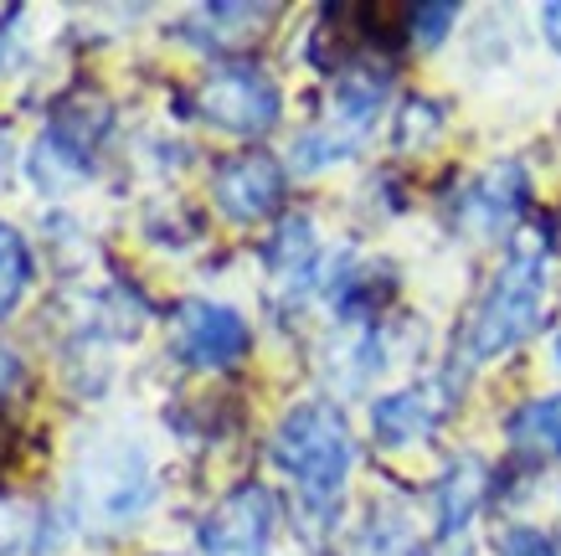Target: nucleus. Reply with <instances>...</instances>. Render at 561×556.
<instances>
[{
	"instance_id": "nucleus-1",
	"label": "nucleus",
	"mask_w": 561,
	"mask_h": 556,
	"mask_svg": "<svg viewBox=\"0 0 561 556\" xmlns=\"http://www.w3.org/2000/svg\"><path fill=\"white\" fill-rule=\"evenodd\" d=\"M273 464L294 479L299 506L314 521H330L341 510L345 479H351V464H356V439H351L345 412L330 397L294 402L273 428Z\"/></svg>"
},
{
	"instance_id": "nucleus-2",
	"label": "nucleus",
	"mask_w": 561,
	"mask_h": 556,
	"mask_svg": "<svg viewBox=\"0 0 561 556\" xmlns=\"http://www.w3.org/2000/svg\"><path fill=\"white\" fill-rule=\"evenodd\" d=\"M546 304V237H515L505 269L490 279L484 299L463 325V355L469 361H494L515 351L520 340L536 336Z\"/></svg>"
},
{
	"instance_id": "nucleus-3",
	"label": "nucleus",
	"mask_w": 561,
	"mask_h": 556,
	"mask_svg": "<svg viewBox=\"0 0 561 556\" xmlns=\"http://www.w3.org/2000/svg\"><path fill=\"white\" fill-rule=\"evenodd\" d=\"M150 458L139 443H103L72 479V510L83 525H124L150 506Z\"/></svg>"
},
{
	"instance_id": "nucleus-4",
	"label": "nucleus",
	"mask_w": 561,
	"mask_h": 556,
	"mask_svg": "<svg viewBox=\"0 0 561 556\" xmlns=\"http://www.w3.org/2000/svg\"><path fill=\"white\" fill-rule=\"evenodd\" d=\"M196 114H202L211 129H221V135L257 139L284 118V93H278V83H273L263 68H253V63H221V68H211L202 78V88H196Z\"/></svg>"
},
{
	"instance_id": "nucleus-5",
	"label": "nucleus",
	"mask_w": 561,
	"mask_h": 556,
	"mask_svg": "<svg viewBox=\"0 0 561 556\" xmlns=\"http://www.w3.org/2000/svg\"><path fill=\"white\" fill-rule=\"evenodd\" d=\"M273 525H278V500L268 485H238L227 489L217 506L202 515L196 541L206 556H268Z\"/></svg>"
},
{
	"instance_id": "nucleus-6",
	"label": "nucleus",
	"mask_w": 561,
	"mask_h": 556,
	"mask_svg": "<svg viewBox=\"0 0 561 556\" xmlns=\"http://www.w3.org/2000/svg\"><path fill=\"white\" fill-rule=\"evenodd\" d=\"M175 355L196 371H227L253 351V325L242 320L232 304L217 299H186L171 320Z\"/></svg>"
},
{
	"instance_id": "nucleus-7",
	"label": "nucleus",
	"mask_w": 561,
	"mask_h": 556,
	"mask_svg": "<svg viewBox=\"0 0 561 556\" xmlns=\"http://www.w3.org/2000/svg\"><path fill=\"white\" fill-rule=\"evenodd\" d=\"M211 202L221 206V217L232 222H263L284 206V166L268 150H242L232 160H221L211 175Z\"/></svg>"
},
{
	"instance_id": "nucleus-8",
	"label": "nucleus",
	"mask_w": 561,
	"mask_h": 556,
	"mask_svg": "<svg viewBox=\"0 0 561 556\" xmlns=\"http://www.w3.org/2000/svg\"><path fill=\"white\" fill-rule=\"evenodd\" d=\"M526 196H530V181H526V166L520 160H494L463 185L459 196V227L469 237H505L520 222L526 212Z\"/></svg>"
},
{
	"instance_id": "nucleus-9",
	"label": "nucleus",
	"mask_w": 561,
	"mask_h": 556,
	"mask_svg": "<svg viewBox=\"0 0 561 556\" xmlns=\"http://www.w3.org/2000/svg\"><path fill=\"white\" fill-rule=\"evenodd\" d=\"M454 387L448 382H423V387H402L387 392L371 402V433L381 449H408V443H423L443 428V418L454 412Z\"/></svg>"
},
{
	"instance_id": "nucleus-10",
	"label": "nucleus",
	"mask_w": 561,
	"mask_h": 556,
	"mask_svg": "<svg viewBox=\"0 0 561 556\" xmlns=\"http://www.w3.org/2000/svg\"><path fill=\"white\" fill-rule=\"evenodd\" d=\"M479 506H484V464L474 454H463L433 485V541L443 552L469 541V525H474Z\"/></svg>"
},
{
	"instance_id": "nucleus-11",
	"label": "nucleus",
	"mask_w": 561,
	"mask_h": 556,
	"mask_svg": "<svg viewBox=\"0 0 561 556\" xmlns=\"http://www.w3.org/2000/svg\"><path fill=\"white\" fill-rule=\"evenodd\" d=\"M88 160H93L88 145H78V139L62 135L57 124H47L42 139L32 145V155H26V170H32V181L42 185V191H68L72 181L88 175Z\"/></svg>"
},
{
	"instance_id": "nucleus-12",
	"label": "nucleus",
	"mask_w": 561,
	"mask_h": 556,
	"mask_svg": "<svg viewBox=\"0 0 561 556\" xmlns=\"http://www.w3.org/2000/svg\"><path fill=\"white\" fill-rule=\"evenodd\" d=\"M505 439L520 454L561 458V392H546V397H530V402L515 407L511 422H505Z\"/></svg>"
},
{
	"instance_id": "nucleus-13",
	"label": "nucleus",
	"mask_w": 561,
	"mask_h": 556,
	"mask_svg": "<svg viewBox=\"0 0 561 556\" xmlns=\"http://www.w3.org/2000/svg\"><path fill=\"white\" fill-rule=\"evenodd\" d=\"M314 253H320V242H314V222L305 212H294V217L278 222V232L268 237V248H263V263H268L273 279H284V284H305L309 273H314Z\"/></svg>"
},
{
	"instance_id": "nucleus-14",
	"label": "nucleus",
	"mask_w": 561,
	"mask_h": 556,
	"mask_svg": "<svg viewBox=\"0 0 561 556\" xmlns=\"http://www.w3.org/2000/svg\"><path fill=\"white\" fill-rule=\"evenodd\" d=\"M268 16H273V5H206V11H196V21H211V26H186V36L211 52H232L242 42H253L263 32L257 21H268Z\"/></svg>"
},
{
	"instance_id": "nucleus-15",
	"label": "nucleus",
	"mask_w": 561,
	"mask_h": 556,
	"mask_svg": "<svg viewBox=\"0 0 561 556\" xmlns=\"http://www.w3.org/2000/svg\"><path fill=\"white\" fill-rule=\"evenodd\" d=\"M26 284H32V248L11 222H0V320L21 304Z\"/></svg>"
},
{
	"instance_id": "nucleus-16",
	"label": "nucleus",
	"mask_w": 561,
	"mask_h": 556,
	"mask_svg": "<svg viewBox=\"0 0 561 556\" xmlns=\"http://www.w3.org/2000/svg\"><path fill=\"white\" fill-rule=\"evenodd\" d=\"M356 155V139L335 135L330 124H314V129H305V135L294 139V170L299 175H314V170L335 166V160H351Z\"/></svg>"
},
{
	"instance_id": "nucleus-17",
	"label": "nucleus",
	"mask_w": 561,
	"mask_h": 556,
	"mask_svg": "<svg viewBox=\"0 0 561 556\" xmlns=\"http://www.w3.org/2000/svg\"><path fill=\"white\" fill-rule=\"evenodd\" d=\"M443 124V114H438V103H423V99H412L408 109H402V118H397V145L402 150H412V135H417V145H423L433 129Z\"/></svg>"
},
{
	"instance_id": "nucleus-18",
	"label": "nucleus",
	"mask_w": 561,
	"mask_h": 556,
	"mask_svg": "<svg viewBox=\"0 0 561 556\" xmlns=\"http://www.w3.org/2000/svg\"><path fill=\"white\" fill-rule=\"evenodd\" d=\"M412 42H423V47H438L448 26L459 21V5H423V11H412Z\"/></svg>"
},
{
	"instance_id": "nucleus-19",
	"label": "nucleus",
	"mask_w": 561,
	"mask_h": 556,
	"mask_svg": "<svg viewBox=\"0 0 561 556\" xmlns=\"http://www.w3.org/2000/svg\"><path fill=\"white\" fill-rule=\"evenodd\" d=\"M500 556H561L557 541L536 531V525H511L505 536H500Z\"/></svg>"
},
{
	"instance_id": "nucleus-20",
	"label": "nucleus",
	"mask_w": 561,
	"mask_h": 556,
	"mask_svg": "<svg viewBox=\"0 0 561 556\" xmlns=\"http://www.w3.org/2000/svg\"><path fill=\"white\" fill-rule=\"evenodd\" d=\"M541 32H546V42L561 52V5H541Z\"/></svg>"
},
{
	"instance_id": "nucleus-21",
	"label": "nucleus",
	"mask_w": 561,
	"mask_h": 556,
	"mask_svg": "<svg viewBox=\"0 0 561 556\" xmlns=\"http://www.w3.org/2000/svg\"><path fill=\"white\" fill-rule=\"evenodd\" d=\"M11 376H16V361H11V351H0V387H5Z\"/></svg>"
},
{
	"instance_id": "nucleus-22",
	"label": "nucleus",
	"mask_w": 561,
	"mask_h": 556,
	"mask_svg": "<svg viewBox=\"0 0 561 556\" xmlns=\"http://www.w3.org/2000/svg\"><path fill=\"white\" fill-rule=\"evenodd\" d=\"M557 361H561V330H557Z\"/></svg>"
}]
</instances>
